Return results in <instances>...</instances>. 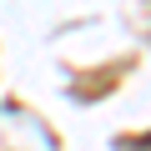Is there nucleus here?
<instances>
[{
	"label": "nucleus",
	"mask_w": 151,
	"mask_h": 151,
	"mask_svg": "<svg viewBox=\"0 0 151 151\" xmlns=\"http://www.w3.org/2000/svg\"><path fill=\"white\" fill-rule=\"evenodd\" d=\"M126 151H151V136H141V141H126Z\"/></svg>",
	"instance_id": "f257e3e1"
}]
</instances>
